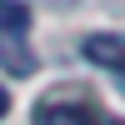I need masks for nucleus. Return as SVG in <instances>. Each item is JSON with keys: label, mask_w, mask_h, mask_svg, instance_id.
Returning <instances> with one entry per match:
<instances>
[{"label": "nucleus", "mask_w": 125, "mask_h": 125, "mask_svg": "<svg viewBox=\"0 0 125 125\" xmlns=\"http://www.w3.org/2000/svg\"><path fill=\"white\" fill-rule=\"evenodd\" d=\"M45 5H55V10H70V5H75V0H45Z\"/></svg>", "instance_id": "5"}, {"label": "nucleus", "mask_w": 125, "mask_h": 125, "mask_svg": "<svg viewBox=\"0 0 125 125\" xmlns=\"http://www.w3.org/2000/svg\"><path fill=\"white\" fill-rule=\"evenodd\" d=\"M5 110H10V95H5V85H0V120H5Z\"/></svg>", "instance_id": "4"}, {"label": "nucleus", "mask_w": 125, "mask_h": 125, "mask_svg": "<svg viewBox=\"0 0 125 125\" xmlns=\"http://www.w3.org/2000/svg\"><path fill=\"white\" fill-rule=\"evenodd\" d=\"M0 65H5V75H15V80L35 75L30 10H25V5H0Z\"/></svg>", "instance_id": "1"}, {"label": "nucleus", "mask_w": 125, "mask_h": 125, "mask_svg": "<svg viewBox=\"0 0 125 125\" xmlns=\"http://www.w3.org/2000/svg\"><path fill=\"white\" fill-rule=\"evenodd\" d=\"M105 125H125V120H105Z\"/></svg>", "instance_id": "6"}, {"label": "nucleus", "mask_w": 125, "mask_h": 125, "mask_svg": "<svg viewBox=\"0 0 125 125\" xmlns=\"http://www.w3.org/2000/svg\"><path fill=\"white\" fill-rule=\"evenodd\" d=\"M35 125H95V110L85 100H40Z\"/></svg>", "instance_id": "3"}, {"label": "nucleus", "mask_w": 125, "mask_h": 125, "mask_svg": "<svg viewBox=\"0 0 125 125\" xmlns=\"http://www.w3.org/2000/svg\"><path fill=\"white\" fill-rule=\"evenodd\" d=\"M80 55H85L90 65H105V70H120V75H125V35H115V30L85 35V40H80Z\"/></svg>", "instance_id": "2"}]
</instances>
